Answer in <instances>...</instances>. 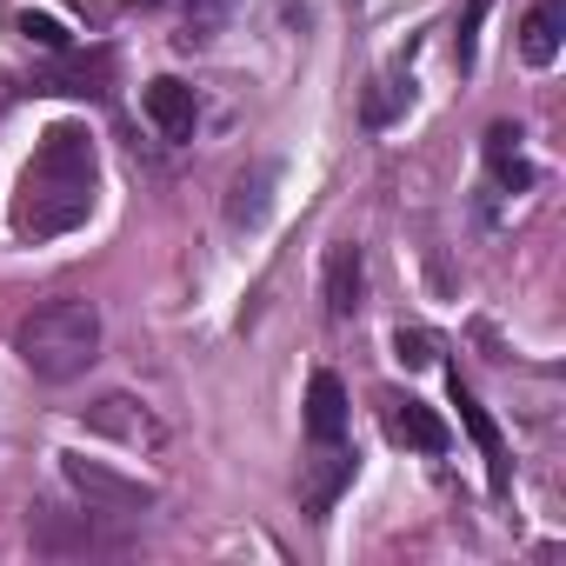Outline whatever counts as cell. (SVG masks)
<instances>
[{
  "instance_id": "cell-1",
  "label": "cell",
  "mask_w": 566,
  "mask_h": 566,
  "mask_svg": "<svg viewBox=\"0 0 566 566\" xmlns=\"http://www.w3.org/2000/svg\"><path fill=\"white\" fill-rule=\"evenodd\" d=\"M94 134L87 127H48L28 174H21V193H14V233L21 240H54V233H74L87 213H94Z\"/></svg>"
},
{
  "instance_id": "cell-2",
  "label": "cell",
  "mask_w": 566,
  "mask_h": 566,
  "mask_svg": "<svg viewBox=\"0 0 566 566\" xmlns=\"http://www.w3.org/2000/svg\"><path fill=\"white\" fill-rule=\"evenodd\" d=\"M14 354L34 380H81L101 360V307L94 301H48L14 327Z\"/></svg>"
},
{
  "instance_id": "cell-3",
  "label": "cell",
  "mask_w": 566,
  "mask_h": 566,
  "mask_svg": "<svg viewBox=\"0 0 566 566\" xmlns=\"http://www.w3.org/2000/svg\"><path fill=\"white\" fill-rule=\"evenodd\" d=\"M61 480L87 500V513H147L154 506L147 480H127V473H114V467H101L87 453H61Z\"/></svg>"
},
{
  "instance_id": "cell-4",
  "label": "cell",
  "mask_w": 566,
  "mask_h": 566,
  "mask_svg": "<svg viewBox=\"0 0 566 566\" xmlns=\"http://www.w3.org/2000/svg\"><path fill=\"white\" fill-rule=\"evenodd\" d=\"M87 427H94V433H114V440H127V447H167V427L147 413V400H127V394L94 400V407H87Z\"/></svg>"
},
{
  "instance_id": "cell-5",
  "label": "cell",
  "mask_w": 566,
  "mask_h": 566,
  "mask_svg": "<svg viewBox=\"0 0 566 566\" xmlns=\"http://www.w3.org/2000/svg\"><path fill=\"white\" fill-rule=\"evenodd\" d=\"M140 107H147V120L160 127V140H193L200 101H193V87H187V81H174V74L147 81V87H140Z\"/></svg>"
},
{
  "instance_id": "cell-6",
  "label": "cell",
  "mask_w": 566,
  "mask_h": 566,
  "mask_svg": "<svg viewBox=\"0 0 566 566\" xmlns=\"http://www.w3.org/2000/svg\"><path fill=\"white\" fill-rule=\"evenodd\" d=\"M273 180H280V167H273V160L240 167V174H233V187H227V220H233V227H260V220H266V207H273Z\"/></svg>"
},
{
  "instance_id": "cell-7",
  "label": "cell",
  "mask_w": 566,
  "mask_h": 566,
  "mask_svg": "<svg viewBox=\"0 0 566 566\" xmlns=\"http://www.w3.org/2000/svg\"><path fill=\"white\" fill-rule=\"evenodd\" d=\"M387 433L400 440V447H413V453H447V420L433 413V407H420V400H387Z\"/></svg>"
},
{
  "instance_id": "cell-8",
  "label": "cell",
  "mask_w": 566,
  "mask_h": 566,
  "mask_svg": "<svg viewBox=\"0 0 566 566\" xmlns=\"http://www.w3.org/2000/svg\"><path fill=\"white\" fill-rule=\"evenodd\" d=\"M360 287H367V273H360V247H354V240H340V247L327 253V314H334V321H354V314H360Z\"/></svg>"
},
{
  "instance_id": "cell-9",
  "label": "cell",
  "mask_w": 566,
  "mask_h": 566,
  "mask_svg": "<svg viewBox=\"0 0 566 566\" xmlns=\"http://www.w3.org/2000/svg\"><path fill=\"white\" fill-rule=\"evenodd\" d=\"M307 433L321 447H340V433H347V387L334 374H314L307 380Z\"/></svg>"
},
{
  "instance_id": "cell-10",
  "label": "cell",
  "mask_w": 566,
  "mask_h": 566,
  "mask_svg": "<svg viewBox=\"0 0 566 566\" xmlns=\"http://www.w3.org/2000/svg\"><path fill=\"white\" fill-rule=\"evenodd\" d=\"M559 34H566V0H539V8L520 21V54H526L533 67H553Z\"/></svg>"
},
{
  "instance_id": "cell-11",
  "label": "cell",
  "mask_w": 566,
  "mask_h": 566,
  "mask_svg": "<svg viewBox=\"0 0 566 566\" xmlns=\"http://www.w3.org/2000/svg\"><path fill=\"white\" fill-rule=\"evenodd\" d=\"M453 407H460V427L473 433V447L493 460V486H506V447H500V427H493V413H486V407H480V400H473L460 380H453Z\"/></svg>"
},
{
  "instance_id": "cell-12",
  "label": "cell",
  "mask_w": 566,
  "mask_h": 566,
  "mask_svg": "<svg viewBox=\"0 0 566 566\" xmlns=\"http://www.w3.org/2000/svg\"><path fill=\"white\" fill-rule=\"evenodd\" d=\"M486 160H493V174H500V187H526L533 180V167L520 160V127H486Z\"/></svg>"
},
{
  "instance_id": "cell-13",
  "label": "cell",
  "mask_w": 566,
  "mask_h": 566,
  "mask_svg": "<svg viewBox=\"0 0 566 566\" xmlns=\"http://www.w3.org/2000/svg\"><path fill=\"white\" fill-rule=\"evenodd\" d=\"M174 14H180L187 41H213V34H220V21L233 14V0H174Z\"/></svg>"
},
{
  "instance_id": "cell-14",
  "label": "cell",
  "mask_w": 566,
  "mask_h": 566,
  "mask_svg": "<svg viewBox=\"0 0 566 566\" xmlns=\"http://www.w3.org/2000/svg\"><path fill=\"white\" fill-rule=\"evenodd\" d=\"M347 480H354V460L347 453H327V467H314V480H307V513H327Z\"/></svg>"
},
{
  "instance_id": "cell-15",
  "label": "cell",
  "mask_w": 566,
  "mask_h": 566,
  "mask_svg": "<svg viewBox=\"0 0 566 566\" xmlns=\"http://www.w3.org/2000/svg\"><path fill=\"white\" fill-rule=\"evenodd\" d=\"M407 101H413V81L387 74V81H374V94H367V107H360V114H367V127H387V120H394Z\"/></svg>"
},
{
  "instance_id": "cell-16",
  "label": "cell",
  "mask_w": 566,
  "mask_h": 566,
  "mask_svg": "<svg viewBox=\"0 0 566 566\" xmlns=\"http://www.w3.org/2000/svg\"><path fill=\"white\" fill-rule=\"evenodd\" d=\"M14 28H21V41H28V48H41V54H67V48H74V34H67L54 14H34V8H28Z\"/></svg>"
},
{
  "instance_id": "cell-17",
  "label": "cell",
  "mask_w": 566,
  "mask_h": 566,
  "mask_svg": "<svg viewBox=\"0 0 566 566\" xmlns=\"http://www.w3.org/2000/svg\"><path fill=\"white\" fill-rule=\"evenodd\" d=\"M394 360L420 374V367H433V360H440V340H433V334H420V327H400V334H394Z\"/></svg>"
},
{
  "instance_id": "cell-18",
  "label": "cell",
  "mask_w": 566,
  "mask_h": 566,
  "mask_svg": "<svg viewBox=\"0 0 566 566\" xmlns=\"http://www.w3.org/2000/svg\"><path fill=\"white\" fill-rule=\"evenodd\" d=\"M486 8H493V0H467V14H460V34H453V61H460V67H473V54H480V21H486Z\"/></svg>"
},
{
  "instance_id": "cell-19",
  "label": "cell",
  "mask_w": 566,
  "mask_h": 566,
  "mask_svg": "<svg viewBox=\"0 0 566 566\" xmlns=\"http://www.w3.org/2000/svg\"><path fill=\"white\" fill-rule=\"evenodd\" d=\"M107 67H114V54H94V61H74V67H61V74H54L48 87H54V94H87V81H101Z\"/></svg>"
}]
</instances>
